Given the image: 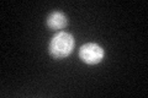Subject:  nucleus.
Wrapping results in <instances>:
<instances>
[{"label":"nucleus","mask_w":148,"mask_h":98,"mask_svg":"<svg viewBox=\"0 0 148 98\" xmlns=\"http://www.w3.org/2000/svg\"><path fill=\"white\" fill-rule=\"evenodd\" d=\"M75 41L68 32H58L49 43V53L54 59H64L73 52Z\"/></svg>","instance_id":"nucleus-1"},{"label":"nucleus","mask_w":148,"mask_h":98,"mask_svg":"<svg viewBox=\"0 0 148 98\" xmlns=\"http://www.w3.org/2000/svg\"><path fill=\"white\" fill-rule=\"evenodd\" d=\"M105 57V52L99 44L86 43L79 49V58L89 65L99 64Z\"/></svg>","instance_id":"nucleus-2"},{"label":"nucleus","mask_w":148,"mask_h":98,"mask_svg":"<svg viewBox=\"0 0 148 98\" xmlns=\"http://www.w3.org/2000/svg\"><path fill=\"white\" fill-rule=\"evenodd\" d=\"M46 23H47V27L51 30H63L67 26L68 20H67V16L63 12L53 11L52 14L48 15Z\"/></svg>","instance_id":"nucleus-3"}]
</instances>
